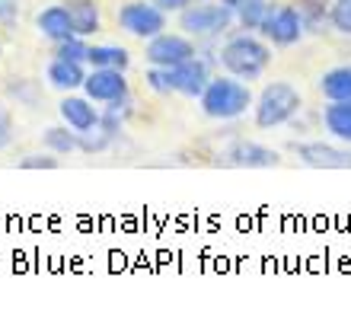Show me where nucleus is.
Returning <instances> with one entry per match:
<instances>
[{
  "mask_svg": "<svg viewBox=\"0 0 351 316\" xmlns=\"http://www.w3.org/2000/svg\"><path fill=\"white\" fill-rule=\"evenodd\" d=\"M271 45H268L265 38L252 36V32H237L217 48V61L223 64V71L233 77H240V80H259L265 74L268 67H271Z\"/></svg>",
  "mask_w": 351,
  "mask_h": 316,
  "instance_id": "1",
  "label": "nucleus"
},
{
  "mask_svg": "<svg viewBox=\"0 0 351 316\" xmlns=\"http://www.w3.org/2000/svg\"><path fill=\"white\" fill-rule=\"evenodd\" d=\"M252 90L246 80L233 74H214L204 86V93L198 96V106L208 119H217V121H233L246 115V109H252Z\"/></svg>",
  "mask_w": 351,
  "mask_h": 316,
  "instance_id": "2",
  "label": "nucleus"
},
{
  "mask_svg": "<svg viewBox=\"0 0 351 316\" xmlns=\"http://www.w3.org/2000/svg\"><path fill=\"white\" fill-rule=\"evenodd\" d=\"M300 109H304L300 90L294 84H287V80H271L256 96L252 119H256V128L271 131V128H281V125H291L300 115Z\"/></svg>",
  "mask_w": 351,
  "mask_h": 316,
  "instance_id": "3",
  "label": "nucleus"
},
{
  "mask_svg": "<svg viewBox=\"0 0 351 316\" xmlns=\"http://www.w3.org/2000/svg\"><path fill=\"white\" fill-rule=\"evenodd\" d=\"M233 23H237V13L223 7L221 0L217 3H211V0H192L179 13V29H182L185 36H192L195 42L198 38H217L223 32H230Z\"/></svg>",
  "mask_w": 351,
  "mask_h": 316,
  "instance_id": "4",
  "label": "nucleus"
},
{
  "mask_svg": "<svg viewBox=\"0 0 351 316\" xmlns=\"http://www.w3.org/2000/svg\"><path fill=\"white\" fill-rule=\"evenodd\" d=\"M115 23H119L128 36L147 42V38L167 32L169 13H163L154 0H125L119 7V13H115Z\"/></svg>",
  "mask_w": 351,
  "mask_h": 316,
  "instance_id": "5",
  "label": "nucleus"
},
{
  "mask_svg": "<svg viewBox=\"0 0 351 316\" xmlns=\"http://www.w3.org/2000/svg\"><path fill=\"white\" fill-rule=\"evenodd\" d=\"M259 36L271 48H291L306 36V29L294 3H271L259 26Z\"/></svg>",
  "mask_w": 351,
  "mask_h": 316,
  "instance_id": "6",
  "label": "nucleus"
},
{
  "mask_svg": "<svg viewBox=\"0 0 351 316\" xmlns=\"http://www.w3.org/2000/svg\"><path fill=\"white\" fill-rule=\"evenodd\" d=\"M195 55H198V42L185 32H160V36L147 38V45H144V58L154 67H179Z\"/></svg>",
  "mask_w": 351,
  "mask_h": 316,
  "instance_id": "7",
  "label": "nucleus"
},
{
  "mask_svg": "<svg viewBox=\"0 0 351 316\" xmlns=\"http://www.w3.org/2000/svg\"><path fill=\"white\" fill-rule=\"evenodd\" d=\"M80 90H84V96H90L93 103H102V106L131 96L128 77H125V71H119V67H90V74H86Z\"/></svg>",
  "mask_w": 351,
  "mask_h": 316,
  "instance_id": "8",
  "label": "nucleus"
},
{
  "mask_svg": "<svg viewBox=\"0 0 351 316\" xmlns=\"http://www.w3.org/2000/svg\"><path fill=\"white\" fill-rule=\"evenodd\" d=\"M294 157L313 169H351V150L329 141H294Z\"/></svg>",
  "mask_w": 351,
  "mask_h": 316,
  "instance_id": "9",
  "label": "nucleus"
},
{
  "mask_svg": "<svg viewBox=\"0 0 351 316\" xmlns=\"http://www.w3.org/2000/svg\"><path fill=\"white\" fill-rule=\"evenodd\" d=\"M223 167H237V169H268L281 163V154L265 144H256V141H233L217 154Z\"/></svg>",
  "mask_w": 351,
  "mask_h": 316,
  "instance_id": "10",
  "label": "nucleus"
},
{
  "mask_svg": "<svg viewBox=\"0 0 351 316\" xmlns=\"http://www.w3.org/2000/svg\"><path fill=\"white\" fill-rule=\"evenodd\" d=\"M211 61L198 51L195 58H189L185 64L169 67V84H173V93L185 96V99H198L204 93V86L211 80Z\"/></svg>",
  "mask_w": 351,
  "mask_h": 316,
  "instance_id": "11",
  "label": "nucleus"
},
{
  "mask_svg": "<svg viewBox=\"0 0 351 316\" xmlns=\"http://www.w3.org/2000/svg\"><path fill=\"white\" fill-rule=\"evenodd\" d=\"M58 115H61V121H64L67 128H74L77 134L96 128L102 121V112L93 106L90 96H74V93H67L64 99L58 103Z\"/></svg>",
  "mask_w": 351,
  "mask_h": 316,
  "instance_id": "12",
  "label": "nucleus"
},
{
  "mask_svg": "<svg viewBox=\"0 0 351 316\" xmlns=\"http://www.w3.org/2000/svg\"><path fill=\"white\" fill-rule=\"evenodd\" d=\"M36 29H38V36H45L48 42H64V38L77 36V32H74V19H71L67 3H51V7L38 10Z\"/></svg>",
  "mask_w": 351,
  "mask_h": 316,
  "instance_id": "13",
  "label": "nucleus"
},
{
  "mask_svg": "<svg viewBox=\"0 0 351 316\" xmlns=\"http://www.w3.org/2000/svg\"><path fill=\"white\" fill-rule=\"evenodd\" d=\"M86 71L80 61H67V58H55L51 64L45 67V80L48 86H55V90H61V93H74V90H80L86 80Z\"/></svg>",
  "mask_w": 351,
  "mask_h": 316,
  "instance_id": "14",
  "label": "nucleus"
},
{
  "mask_svg": "<svg viewBox=\"0 0 351 316\" xmlns=\"http://www.w3.org/2000/svg\"><path fill=\"white\" fill-rule=\"evenodd\" d=\"M323 128L332 134V141L339 144H351V99H329V106H323L319 112Z\"/></svg>",
  "mask_w": 351,
  "mask_h": 316,
  "instance_id": "15",
  "label": "nucleus"
},
{
  "mask_svg": "<svg viewBox=\"0 0 351 316\" xmlns=\"http://www.w3.org/2000/svg\"><path fill=\"white\" fill-rule=\"evenodd\" d=\"M67 10H71L77 36L90 38L102 29V13H99V3H96V0H67Z\"/></svg>",
  "mask_w": 351,
  "mask_h": 316,
  "instance_id": "16",
  "label": "nucleus"
},
{
  "mask_svg": "<svg viewBox=\"0 0 351 316\" xmlns=\"http://www.w3.org/2000/svg\"><path fill=\"white\" fill-rule=\"evenodd\" d=\"M316 86L326 99H342V103L351 99V64H339L332 71H326Z\"/></svg>",
  "mask_w": 351,
  "mask_h": 316,
  "instance_id": "17",
  "label": "nucleus"
},
{
  "mask_svg": "<svg viewBox=\"0 0 351 316\" xmlns=\"http://www.w3.org/2000/svg\"><path fill=\"white\" fill-rule=\"evenodd\" d=\"M86 64L90 67H119V71H128L131 51L125 45H90Z\"/></svg>",
  "mask_w": 351,
  "mask_h": 316,
  "instance_id": "18",
  "label": "nucleus"
},
{
  "mask_svg": "<svg viewBox=\"0 0 351 316\" xmlns=\"http://www.w3.org/2000/svg\"><path fill=\"white\" fill-rule=\"evenodd\" d=\"M42 144H45V150L58 154V157H67V154L80 150V138H77V131L67 128V125H51V128H45Z\"/></svg>",
  "mask_w": 351,
  "mask_h": 316,
  "instance_id": "19",
  "label": "nucleus"
},
{
  "mask_svg": "<svg viewBox=\"0 0 351 316\" xmlns=\"http://www.w3.org/2000/svg\"><path fill=\"white\" fill-rule=\"evenodd\" d=\"M294 7L306 32H323V26L329 23V0H294Z\"/></svg>",
  "mask_w": 351,
  "mask_h": 316,
  "instance_id": "20",
  "label": "nucleus"
},
{
  "mask_svg": "<svg viewBox=\"0 0 351 316\" xmlns=\"http://www.w3.org/2000/svg\"><path fill=\"white\" fill-rule=\"evenodd\" d=\"M77 138H80V154H86V157H99V154H106V150L115 144V138H119V134H112V131L99 121L96 128L80 131Z\"/></svg>",
  "mask_w": 351,
  "mask_h": 316,
  "instance_id": "21",
  "label": "nucleus"
},
{
  "mask_svg": "<svg viewBox=\"0 0 351 316\" xmlns=\"http://www.w3.org/2000/svg\"><path fill=\"white\" fill-rule=\"evenodd\" d=\"M134 115V103H131V96H125V99H115V103H109L106 109H102V125L112 131V134H121V128H125V121Z\"/></svg>",
  "mask_w": 351,
  "mask_h": 316,
  "instance_id": "22",
  "label": "nucleus"
},
{
  "mask_svg": "<svg viewBox=\"0 0 351 316\" xmlns=\"http://www.w3.org/2000/svg\"><path fill=\"white\" fill-rule=\"evenodd\" d=\"M268 7H271L268 0H246V3L237 10V23H240V29H246V32H259Z\"/></svg>",
  "mask_w": 351,
  "mask_h": 316,
  "instance_id": "23",
  "label": "nucleus"
},
{
  "mask_svg": "<svg viewBox=\"0 0 351 316\" xmlns=\"http://www.w3.org/2000/svg\"><path fill=\"white\" fill-rule=\"evenodd\" d=\"M86 55H90V42L84 36H71L64 42H55V58H67V61L86 64Z\"/></svg>",
  "mask_w": 351,
  "mask_h": 316,
  "instance_id": "24",
  "label": "nucleus"
},
{
  "mask_svg": "<svg viewBox=\"0 0 351 316\" xmlns=\"http://www.w3.org/2000/svg\"><path fill=\"white\" fill-rule=\"evenodd\" d=\"M7 93L16 96V103L29 106V109L38 103V84L36 80H29V77H13V80L7 84Z\"/></svg>",
  "mask_w": 351,
  "mask_h": 316,
  "instance_id": "25",
  "label": "nucleus"
},
{
  "mask_svg": "<svg viewBox=\"0 0 351 316\" xmlns=\"http://www.w3.org/2000/svg\"><path fill=\"white\" fill-rule=\"evenodd\" d=\"M329 26L339 36H351V0H332L329 3Z\"/></svg>",
  "mask_w": 351,
  "mask_h": 316,
  "instance_id": "26",
  "label": "nucleus"
},
{
  "mask_svg": "<svg viewBox=\"0 0 351 316\" xmlns=\"http://www.w3.org/2000/svg\"><path fill=\"white\" fill-rule=\"evenodd\" d=\"M144 84H147V90H154V93H160V96L173 93V84H169V67H154L150 64L147 71H144Z\"/></svg>",
  "mask_w": 351,
  "mask_h": 316,
  "instance_id": "27",
  "label": "nucleus"
},
{
  "mask_svg": "<svg viewBox=\"0 0 351 316\" xmlns=\"http://www.w3.org/2000/svg\"><path fill=\"white\" fill-rule=\"evenodd\" d=\"M16 167L19 169H58V154H51V150H45V154H26Z\"/></svg>",
  "mask_w": 351,
  "mask_h": 316,
  "instance_id": "28",
  "label": "nucleus"
},
{
  "mask_svg": "<svg viewBox=\"0 0 351 316\" xmlns=\"http://www.w3.org/2000/svg\"><path fill=\"white\" fill-rule=\"evenodd\" d=\"M13 131H16V125H13V115H10L7 106L0 103V150H7L10 144H13Z\"/></svg>",
  "mask_w": 351,
  "mask_h": 316,
  "instance_id": "29",
  "label": "nucleus"
},
{
  "mask_svg": "<svg viewBox=\"0 0 351 316\" xmlns=\"http://www.w3.org/2000/svg\"><path fill=\"white\" fill-rule=\"evenodd\" d=\"M19 23V3L16 0H0V26H16Z\"/></svg>",
  "mask_w": 351,
  "mask_h": 316,
  "instance_id": "30",
  "label": "nucleus"
},
{
  "mask_svg": "<svg viewBox=\"0 0 351 316\" xmlns=\"http://www.w3.org/2000/svg\"><path fill=\"white\" fill-rule=\"evenodd\" d=\"M154 3H157L163 13H176V16H179V13H182V10L189 7L192 0H154Z\"/></svg>",
  "mask_w": 351,
  "mask_h": 316,
  "instance_id": "31",
  "label": "nucleus"
},
{
  "mask_svg": "<svg viewBox=\"0 0 351 316\" xmlns=\"http://www.w3.org/2000/svg\"><path fill=\"white\" fill-rule=\"evenodd\" d=\"M221 3H223L227 10H233V13H237V10H240L243 3H246V0H221Z\"/></svg>",
  "mask_w": 351,
  "mask_h": 316,
  "instance_id": "32",
  "label": "nucleus"
},
{
  "mask_svg": "<svg viewBox=\"0 0 351 316\" xmlns=\"http://www.w3.org/2000/svg\"><path fill=\"white\" fill-rule=\"evenodd\" d=\"M0 55H3V45H0Z\"/></svg>",
  "mask_w": 351,
  "mask_h": 316,
  "instance_id": "33",
  "label": "nucleus"
}]
</instances>
